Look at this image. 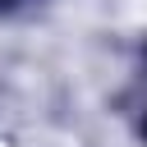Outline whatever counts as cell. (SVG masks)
Wrapping results in <instances>:
<instances>
[{"instance_id":"6da1fadb","label":"cell","mask_w":147,"mask_h":147,"mask_svg":"<svg viewBox=\"0 0 147 147\" xmlns=\"http://www.w3.org/2000/svg\"><path fill=\"white\" fill-rule=\"evenodd\" d=\"M142 133H147V124H142Z\"/></svg>"}]
</instances>
